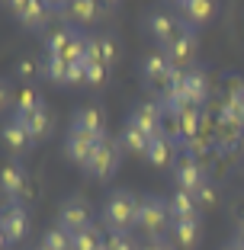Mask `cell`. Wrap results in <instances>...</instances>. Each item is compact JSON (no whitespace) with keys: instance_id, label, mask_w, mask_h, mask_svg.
<instances>
[{"instance_id":"6da1fadb","label":"cell","mask_w":244,"mask_h":250,"mask_svg":"<svg viewBox=\"0 0 244 250\" xmlns=\"http://www.w3.org/2000/svg\"><path fill=\"white\" fill-rule=\"evenodd\" d=\"M138 225V199L129 189H112L103 202V228L110 234H129Z\"/></svg>"},{"instance_id":"7a4b0ae2","label":"cell","mask_w":244,"mask_h":250,"mask_svg":"<svg viewBox=\"0 0 244 250\" xmlns=\"http://www.w3.org/2000/svg\"><path fill=\"white\" fill-rule=\"evenodd\" d=\"M84 42L87 32H77V26H58L45 36V55L61 58L65 64H84Z\"/></svg>"},{"instance_id":"3957f363","label":"cell","mask_w":244,"mask_h":250,"mask_svg":"<svg viewBox=\"0 0 244 250\" xmlns=\"http://www.w3.org/2000/svg\"><path fill=\"white\" fill-rule=\"evenodd\" d=\"M148 237H157V234H167L170 231V212H167V202L157 196H141L138 199V225Z\"/></svg>"},{"instance_id":"277c9868","label":"cell","mask_w":244,"mask_h":250,"mask_svg":"<svg viewBox=\"0 0 244 250\" xmlns=\"http://www.w3.org/2000/svg\"><path fill=\"white\" fill-rule=\"evenodd\" d=\"M186 22L177 16V10H151L148 16H145V29H148V36L155 39L161 48H167L174 39L183 32Z\"/></svg>"},{"instance_id":"5b68a950","label":"cell","mask_w":244,"mask_h":250,"mask_svg":"<svg viewBox=\"0 0 244 250\" xmlns=\"http://www.w3.org/2000/svg\"><path fill=\"white\" fill-rule=\"evenodd\" d=\"M29 234V212L22 202H7L3 215H0V237H3V247H16L22 237Z\"/></svg>"},{"instance_id":"8992f818","label":"cell","mask_w":244,"mask_h":250,"mask_svg":"<svg viewBox=\"0 0 244 250\" xmlns=\"http://www.w3.org/2000/svg\"><path fill=\"white\" fill-rule=\"evenodd\" d=\"M90 225H93V208H90L87 199L71 196V199H65V202H61V208H58V228L61 231L77 234V231L90 228Z\"/></svg>"},{"instance_id":"52a82bcc","label":"cell","mask_w":244,"mask_h":250,"mask_svg":"<svg viewBox=\"0 0 244 250\" xmlns=\"http://www.w3.org/2000/svg\"><path fill=\"white\" fill-rule=\"evenodd\" d=\"M10 7V16L13 20H20L26 29L32 32H42L45 26H48V20H52V3H39V0H13V3H7Z\"/></svg>"},{"instance_id":"ba28073f","label":"cell","mask_w":244,"mask_h":250,"mask_svg":"<svg viewBox=\"0 0 244 250\" xmlns=\"http://www.w3.org/2000/svg\"><path fill=\"white\" fill-rule=\"evenodd\" d=\"M119 141H110V138H103L100 145H96V151H93V157H90V164L84 167V173L87 177H93V180H110L112 173L119 170Z\"/></svg>"},{"instance_id":"9c48e42d","label":"cell","mask_w":244,"mask_h":250,"mask_svg":"<svg viewBox=\"0 0 244 250\" xmlns=\"http://www.w3.org/2000/svg\"><path fill=\"white\" fill-rule=\"evenodd\" d=\"M170 170H174V183H177V189L190 192V196H196V192H202L209 186L206 170L200 167V161H193L190 154H186V157H177Z\"/></svg>"},{"instance_id":"30bf717a","label":"cell","mask_w":244,"mask_h":250,"mask_svg":"<svg viewBox=\"0 0 244 250\" xmlns=\"http://www.w3.org/2000/svg\"><path fill=\"white\" fill-rule=\"evenodd\" d=\"M174 71L177 67L170 64V58L164 52H148L145 58H141V81L148 83V87H167L170 77H174Z\"/></svg>"},{"instance_id":"8fae6325","label":"cell","mask_w":244,"mask_h":250,"mask_svg":"<svg viewBox=\"0 0 244 250\" xmlns=\"http://www.w3.org/2000/svg\"><path fill=\"white\" fill-rule=\"evenodd\" d=\"M67 132H77V135H87L93 141H103L106 138V119L96 106H81V109L71 116V128Z\"/></svg>"},{"instance_id":"7c38bea8","label":"cell","mask_w":244,"mask_h":250,"mask_svg":"<svg viewBox=\"0 0 244 250\" xmlns=\"http://www.w3.org/2000/svg\"><path fill=\"white\" fill-rule=\"evenodd\" d=\"M126 125H132V128H138V132L151 135V138H155V135H164V132H161V125H164V109H161V103H138V106H132Z\"/></svg>"},{"instance_id":"4fadbf2b","label":"cell","mask_w":244,"mask_h":250,"mask_svg":"<svg viewBox=\"0 0 244 250\" xmlns=\"http://www.w3.org/2000/svg\"><path fill=\"white\" fill-rule=\"evenodd\" d=\"M196 45H200V36H196V29H190V26H183V32H180L174 42L167 45V48H161L164 55L170 58V64L174 67H193V55H196Z\"/></svg>"},{"instance_id":"5bb4252c","label":"cell","mask_w":244,"mask_h":250,"mask_svg":"<svg viewBox=\"0 0 244 250\" xmlns=\"http://www.w3.org/2000/svg\"><path fill=\"white\" fill-rule=\"evenodd\" d=\"M183 100L186 106H193V109H200V106H206L209 100V74L202 71V67H186L183 71Z\"/></svg>"},{"instance_id":"9a60e30c","label":"cell","mask_w":244,"mask_h":250,"mask_svg":"<svg viewBox=\"0 0 244 250\" xmlns=\"http://www.w3.org/2000/svg\"><path fill=\"white\" fill-rule=\"evenodd\" d=\"M52 10L67 20V26H90L100 16V3L93 0H74V3H52Z\"/></svg>"},{"instance_id":"2e32d148","label":"cell","mask_w":244,"mask_h":250,"mask_svg":"<svg viewBox=\"0 0 244 250\" xmlns=\"http://www.w3.org/2000/svg\"><path fill=\"white\" fill-rule=\"evenodd\" d=\"M174 7H177V16L190 26V29L206 26V22L219 13V3H212V0H180V3H174Z\"/></svg>"},{"instance_id":"e0dca14e","label":"cell","mask_w":244,"mask_h":250,"mask_svg":"<svg viewBox=\"0 0 244 250\" xmlns=\"http://www.w3.org/2000/svg\"><path fill=\"white\" fill-rule=\"evenodd\" d=\"M167 212H170V221H200V202L190 192L174 189L167 196Z\"/></svg>"},{"instance_id":"ac0fdd59","label":"cell","mask_w":244,"mask_h":250,"mask_svg":"<svg viewBox=\"0 0 244 250\" xmlns=\"http://www.w3.org/2000/svg\"><path fill=\"white\" fill-rule=\"evenodd\" d=\"M96 145H100V141L87 138V135L67 132V138H65V154H67V161H74L77 167H87L90 157H93V151H96Z\"/></svg>"},{"instance_id":"d6986e66","label":"cell","mask_w":244,"mask_h":250,"mask_svg":"<svg viewBox=\"0 0 244 250\" xmlns=\"http://www.w3.org/2000/svg\"><path fill=\"white\" fill-rule=\"evenodd\" d=\"M3 147H7L10 154H26L32 147V135L26 132V125L16 116H10V122L3 125Z\"/></svg>"},{"instance_id":"ffe728a7","label":"cell","mask_w":244,"mask_h":250,"mask_svg":"<svg viewBox=\"0 0 244 250\" xmlns=\"http://www.w3.org/2000/svg\"><path fill=\"white\" fill-rule=\"evenodd\" d=\"M167 237L177 250H196L200 247V221H170Z\"/></svg>"},{"instance_id":"44dd1931","label":"cell","mask_w":244,"mask_h":250,"mask_svg":"<svg viewBox=\"0 0 244 250\" xmlns=\"http://www.w3.org/2000/svg\"><path fill=\"white\" fill-rule=\"evenodd\" d=\"M0 189H3V196H7L10 202H16V199L26 192V173H22V167L16 161H10L7 167H3V173H0Z\"/></svg>"},{"instance_id":"7402d4cb","label":"cell","mask_w":244,"mask_h":250,"mask_svg":"<svg viewBox=\"0 0 244 250\" xmlns=\"http://www.w3.org/2000/svg\"><path fill=\"white\" fill-rule=\"evenodd\" d=\"M145 157H148L151 167H167V164L174 167V138L170 135H155Z\"/></svg>"},{"instance_id":"603a6c76","label":"cell","mask_w":244,"mask_h":250,"mask_svg":"<svg viewBox=\"0 0 244 250\" xmlns=\"http://www.w3.org/2000/svg\"><path fill=\"white\" fill-rule=\"evenodd\" d=\"M119 145L126 147L129 154H148L151 135H145V132H138V128H132V125H126L122 135H119Z\"/></svg>"},{"instance_id":"cb8c5ba5","label":"cell","mask_w":244,"mask_h":250,"mask_svg":"<svg viewBox=\"0 0 244 250\" xmlns=\"http://www.w3.org/2000/svg\"><path fill=\"white\" fill-rule=\"evenodd\" d=\"M39 71H42L45 81L58 83V87H65V77H67V64L61 58H52V55H45L42 61H39Z\"/></svg>"},{"instance_id":"d4e9b609","label":"cell","mask_w":244,"mask_h":250,"mask_svg":"<svg viewBox=\"0 0 244 250\" xmlns=\"http://www.w3.org/2000/svg\"><path fill=\"white\" fill-rule=\"evenodd\" d=\"M103 244H106V237L96 225H90V228H84V231L74 234V250H100Z\"/></svg>"},{"instance_id":"484cf974","label":"cell","mask_w":244,"mask_h":250,"mask_svg":"<svg viewBox=\"0 0 244 250\" xmlns=\"http://www.w3.org/2000/svg\"><path fill=\"white\" fill-rule=\"evenodd\" d=\"M42 244L48 250H74V234H67V231H61L58 225H55V228H48L42 234Z\"/></svg>"},{"instance_id":"4316f807","label":"cell","mask_w":244,"mask_h":250,"mask_svg":"<svg viewBox=\"0 0 244 250\" xmlns=\"http://www.w3.org/2000/svg\"><path fill=\"white\" fill-rule=\"evenodd\" d=\"M174 119H177V135H196V125H200V109L186 106V109H180Z\"/></svg>"},{"instance_id":"83f0119b","label":"cell","mask_w":244,"mask_h":250,"mask_svg":"<svg viewBox=\"0 0 244 250\" xmlns=\"http://www.w3.org/2000/svg\"><path fill=\"white\" fill-rule=\"evenodd\" d=\"M106 244H110V250H141V244H135L132 234H110Z\"/></svg>"},{"instance_id":"f1b7e54d","label":"cell","mask_w":244,"mask_h":250,"mask_svg":"<svg viewBox=\"0 0 244 250\" xmlns=\"http://www.w3.org/2000/svg\"><path fill=\"white\" fill-rule=\"evenodd\" d=\"M81 83H87V67L84 64H67L65 87H81Z\"/></svg>"},{"instance_id":"f546056e","label":"cell","mask_w":244,"mask_h":250,"mask_svg":"<svg viewBox=\"0 0 244 250\" xmlns=\"http://www.w3.org/2000/svg\"><path fill=\"white\" fill-rule=\"evenodd\" d=\"M141 250H177V247H174V241L167 234H157V237H145Z\"/></svg>"},{"instance_id":"4dcf8cb0","label":"cell","mask_w":244,"mask_h":250,"mask_svg":"<svg viewBox=\"0 0 244 250\" xmlns=\"http://www.w3.org/2000/svg\"><path fill=\"white\" fill-rule=\"evenodd\" d=\"M84 67H87V83H90V87H103L110 67H106V64H84Z\"/></svg>"},{"instance_id":"1f68e13d","label":"cell","mask_w":244,"mask_h":250,"mask_svg":"<svg viewBox=\"0 0 244 250\" xmlns=\"http://www.w3.org/2000/svg\"><path fill=\"white\" fill-rule=\"evenodd\" d=\"M16 74H20V77H32V74H42V71H39V64H32V61H20V71Z\"/></svg>"},{"instance_id":"d6a6232c","label":"cell","mask_w":244,"mask_h":250,"mask_svg":"<svg viewBox=\"0 0 244 250\" xmlns=\"http://www.w3.org/2000/svg\"><path fill=\"white\" fill-rule=\"evenodd\" d=\"M215 199V192H212V186H206L202 192H196V202H212Z\"/></svg>"},{"instance_id":"836d02e7","label":"cell","mask_w":244,"mask_h":250,"mask_svg":"<svg viewBox=\"0 0 244 250\" xmlns=\"http://www.w3.org/2000/svg\"><path fill=\"white\" fill-rule=\"evenodd\" d=\"M231 241H235V247H238V250H244V225L235 231V237H231Z\"/></svg>"},{"instance_id":"e575fe53","label":"cell","mask_w":244,"mask_h":250,"mask_svg":"<svg viewBox=\"0 0 244 250\" xmlns=\"http://www.w3.org/2000/svg\"><path fill=\"white\" fill-rule=\"evenodd\" d=\"M219 250H238V247H235V241H228V244H222Z\"/></svg>"},{"instance_id":"d590c367","label":"cell","mask_w":244,"mask_h":250,"mask_svg":"<svg viewBox=\"0 0 244 250\" xmlns=\"http://www.w3.org/2000/svg\"><path fill=\"white\" fill-rule=\"evenodd\" d=\"M36 250H48V247H45V244H39V247H36Z\"/></svg>"},{"instance_id":"8d00e7d4","label":"cell","mask_w":244,"mask_h":250,"mask_svg":"<svg viewBox=\"0 0 244 250\" xmlns=\"http://www.w3.org/2000/svg\"><path fill=\"white\" fill-rule=\"evenodd\" d=\"M100 250H110V244H103V247H100Z\"/></svg>"}]
</instances>
